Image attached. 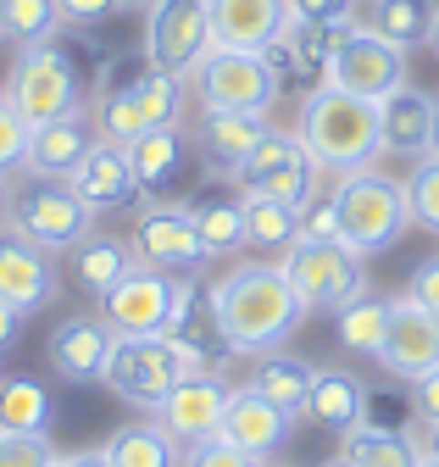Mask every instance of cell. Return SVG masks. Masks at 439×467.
<instances>
[{
  "label": "cell",
  "instance_id": "9c48e42d",
  "mask_svg": "<svg viewBox=\"0 0 439 467\" xmlns=\"http://www.w3.org/2000/svg\"><path fill=\"white\" fill-rule=\"evenodd\" d=\"M317 161L311 150L301 145V134H284V129H267L256 140V150L234 167V190L240 195H267V201H284V206H306L311 190H317Z\"/></svg>",
  "mask_w": 439,
  "mask_h": 467
},
{
  "label": "cell",
  "instance_id": "44dd1931",
  "mask_svg": "<svg viewBox=\"0 0 439 467\" xmlns=\"http://www.w3.org/2000/svg\"><path fill=\"white\" fill-rule=\"evenodd\" d=\"M434 117H439V100L417 84H401L395 95L378 100V123H383V150L390 156H428L434 150Z\"/></svg>",
  "mask_w": 439,
  "mask_h": 467
},
{
  "label": "cell",
  "instance_id": "74e56055",
  "mask_svg": "<svg viewBox=\"0 0 439 467\" xmlns=\"http://www.w3.org/2000/svg\"><path fill=\"white\" fill-rule=\"evenodd\" d=\"M406 217L423 234H439V156H417L406 172Z\"/></svg>",
  "mask_w": 439,
  "mask_h": 467
},
{
  "label": "cell",
  "instance_id": "4dcf8cb0",
  "mask_svg": "<svg viewBox=\"0 0 439 467\" xmlns=\"http://www.w3.org/2000/svg\"><path fill=\"white\" fill-rule=\"evenodd\" d=\"M340 456H351L356 467H428V451L412 429H345V445Z\"/></svg>",
  "mask_w": 439,
  "mask_h": 467
},
{
  "label": "cell",
  "instance_id": "2e32d148",
  "mask_svg": "<svg viewBox=\"0 0 439 467\" xmlns=\"http://www.w3.org/2000/svg\"><path fill=\"white\" fill-rule=\"evenodd\" d=\"M378 368L390 373V379H401V384H412L428 368H439V317L423 312L412 296H395L390 301V334H383Z\"/></svg>",
  "mask_w": 439,
  "mask_h": 467
},
{
  "label": "cell",
  "instance_id": "8fae6325",
  "mask_svg": "<svg viewBox=\"0 0 439 467\" xmlns=\"http://www.w3.org/2000/svg\"><path fill=\"white\" fill-rule=\"evenodd\" d=\"M211 45L217 39H211L206 0H150V12H145V56H150V67L189 78L206 62Z\"/></svg>",
  "mask_w": 439,
  "mask_h": 467
},
{
  "label": "cell",
  "instance_id": "d6a6232c",
  "mask_svg": "<svg viewBox=\"0 0 439 467\" xmlns=\"http://www.w3.org/2000/svg\"><path fill=\"white\" fill-rule=\"evenodd\" d=\"M100 451H106L112 467H179L184 462V445L161 423H123Z\"/></svg>",
  "mask_w": 439,
  "mask_h": 467
},
{
  "label": "cell",
  "instance_id": "9a60e30c",
  "mask_svg": "<svg viewBox=\"0 0 439 467\" xmlns=\"http://www.w3.org/2000/svg\"><path fill=\"white\" fill-rule=\"evenodd\" d=\"M173 278L150 262H139L123 284H112L100 296V317L117 334H173Z\"/></svg>",
  "mask_w": 439,
  "mask_h": 467
},
{
  "label": "cell",
  "instance_id": "ee69618b",
  "mask_svg": "<svg viewBox=\"0 0 439 467\" xmlns=\"http://www.w3.org/2000/svg\"><path fill=\"white\" fill-rule=\"evenodd\" d=\"M301 240L306 245H328V240H345V234H340V212H334V201H306L301 206ZM295 240V245H301Z\"/></svg>",
  "mask_w": 439,
  "mask_h": 467
},
{
  "label": "cell",
  "instance_id": "603a6c76",
  "mask_svg": "<svg viewBox=\"0 0 439 467\" xmlns=\"http://www.w3.org/2000/svg\"><path fill=\"white\" fill-rule=\"evenodd\" d=\"M67 184L84 195V206H89V212H117V206L139 201L134 161H128V150H123L117 140H100V145L78 161V172H73Z\"/></svg>",
  "mask_w": 439,
  "mask_h": 467
},
{
  "label": "cell",
  "instance_id": "1f68e13d",
  "mask_svg": "<svg viewBox=\"0 0 439 467\" xmlns=\"http://www.w3.org/2000/svg\"><path fill=\"white\" fill-rule=\"evenodd\" d=\"M434 23H439V0H367V28L401 45L406 56L434 39Z\"/></svg>",
  "mask_w": 439,
  "mask_h": 467
},
{
  "label": "cell",
  "instance_id": "7bdbcfd3",
  "mask_svg": "<svg viewBox=\"0 0 439 467\" xmlns=\"http://www.w3.org/2000/svg\"><path fill=\"white\" fill-rule=\"evenodd\" d=\"M56 445L50 434H6L0 440V467H56Z\"/></svg>",
  "mask_w": 439,
  "mask_h": 467
},
{
  "label": "cell",
  "instance_id": "e0dca14e",
  "mask_svg": "<svg viewBox=\"0 0 439 467\" xmlns=\"http://www.w3.org/2000/svg\"><path fill=\"white\" fill-rule=\"evenodd\" d=\"M112 339H117V328L106 323L100 312H78V317H62L56 328H50L45 357H50V368H56L67 384H89V379L106 373Z\"/></svg>",
  "mask_w": 439,
  "mask_h": 467
},
{
  "label": "cell",
  "instance_id": "f907efd6",
  "mask_svg": "<svg viewBox=\"0 0 439 467\" xmlns=\"http://www.w3.org/2000/svg\"><path fill=\"white\" fill-rule=\"evenodd\" d=\"M6 217H12V179L0 172V228H6Z\"/></svg>",
  "mask_w": 439,
  "mask_h": 467
},
{
  "label": "cell",
  "instance_id": "f5cc1de1",
  "mask_svg": "<svg viewBox=\"0 0 439 467\" xmlns=\"http://www.w3.org/2000/svg\"><path fill=\"white\" fill-rule=\"evenodd\" d=\"M423 451H428V462H439V423H428V434H423Z\"/></svg>",
  "mask_w": 439,
  "mask_h": 467
},
{
  "label": "cell",
  "instance_id": "b9f144b4",
  "mask_svg": "<svg viewBox=\"0 0 439 467\" xmlns=\"http://www.w3.org/2000/svg\"><path fill=\"white\" fill-rule=\"evenodd\" d=\"M184 467H267V462L250 456V451H240V445H229L223 434H211V440L184 445Z\"/></svg>",
  "mask_w": 439,
  "mask_h": 467
},
{
  "label": "cell",
  "instance_id": "8d00e7d4",
  "mask_svg": "<svg viewBox=\"0 0 439 467\" xmlns=\"http://www.w3.org/2000/svg\"><path fill=\"white\" fill-rule=\"evenodd\" d=\"M0 34L12 45H39L62 34V12L56 0H0Z\"/></svg>",
  "mask_w": 439,
  "mask_h": 467
},
{
  "label": "cell",
  "instance_id": "6da1fadb",
  "mask_svg": "<svg viewBox=\"0 0 439 467\" xmlns=\"http://www.w3.org/2000/svg\"><path fill=\"white\" fill-rule=\"evenodd\" d=\"M206 296L217 306V323H223L234 357H267V350H279L306 317V301L295 296L284 262H234Z\"/></svg>",
  "mask_w": 439,
  "mask_h": 467
},
{
  "label": "cell",
  "instance_id": "484cf974",
  "mask_svg": "<svg viewBox=\"0 0 439 467\" xmlns=\"http://www.w3.org/2000/svg\"><path fill=\"white\" fill-rule=\"evenodd\" d=\"M123 150L134 161L139 195H150V201H168V190L184 179V134H179V123L173 129H150V134L128 140Z\"/></svg>",
  "mask_w": 439,
  "mask_h": 467
},
{
  "label": "cell",
  "instance_id": "7402d4cb",
  "mask_svg": "<svg viewBox=\"0 0 439 467\" xmlns=\"http://www.w3.org/2000/svg\"><path fill=\"white\" fill-rule=\"evenodd\" d=\"M267 111H200L195 145L211 167V179H234V167L256 150V140L267 134Z\"/></svg>",
  "mask_w": 439,
  "mask_h": 467
},
{
  "label": "cell",
  "instance_id": "91938a15",
  "mask_svg": "<svg viewBox=\"0 0 439 467\" xmlns=\"http://www.w3.org/2000/svg\"><path fill=\"white\" fill-rule=\"evenodd\" d=\"M0 39H6V34H0Z\"/></svg>",
  "mask_w": 439,
  "mask_h": 467
},
{
  "label": "cell",
  "instance_id": "5bb4252c",
  "mask_svg": "<svg viewBox=\"0 0 439 467\" xmlns=\"http://www.w3.org/2000/svg\"><path fill=\"white\" fill-rule=\"evenodd\" d=\"M56 296H62L56 256L6 223V228H0V301H6L12 312H23V317H34Z\"/></svg>",
  "mask_w": 439,
  "mask_h": 467
},
{
  "label": "cell",
  "instance_id": "277c9868",
  "mask_svg": "<svg viewBox=\"0 0 439 467\" xmlns=\"http://www.w3.org/2000/svg\"><path fill=\"white\" fill-rule=\"evenodd\" d=\"M6 100L28 117V123H56V117L89 111L78 50L62 34L39 39V45H17V62H12V78H6Z\"/></svg>",
  "mask_w": 439,
  "mask_h": 467
},
{
  "label": "cell",
  "instance_id": "7a4b0ae2",
  "mask_svg": "<svg viewBox=\"0 0 439 467\" xmlns=\"http://www.w3.org/2000/svg\"><path fill=\"white\" fill-rule=\"evenodd\" d=\"M95 117L100 140H139L150 129H173L184 117V78L150 67V56H117L95 73Z\"/></svg>",
  "mask_w": 439,
  "mask_h": 467
},
{
  "label": "cell",
  "instance_id": "db71d44e",
  "mask_svg": "<svg viewBox=\"0 0 439 467\" xmlns=\"http://www.w3.org/2000/svg\"><path fill=\"white\" fill-rule=\"evenodd\" d=\"M322 467H356V462H351V456H328Z\"/></svg>",
  "mask_w": 439,
  "mask_h": 467
},
{
  "label": "cell",
  "instance_id": "52a82bcc",
  "mask_svg": "<svg viewBox=\"0 0 439 467\" xmlns=\"http://www.w3.org/2000/svg\"><path fill=\"white\" fill-rule=\"evenodd\" d=\"M17 234H28L34 245H45L50 256H67L78 240L95 234V212L84 206V195L67 179H39V172H23L12 179V217Z\"/></svg>",
  "mask_w": 439,
  "mask_h": 467
},
{
  "label": "cell",
  "instance_id": "7dc6e473",
  "mask_svg": "<svg viewBox=\"0 0 439 467\" xmlns=\"http://www.w3.org/2000/svg\"><path fill=\"white\" fill-rule=\"evenodd\" d=\"M412 412L423 423H439V368H428L423 379H412Z\"/></svg>",
  "mask_w": 439,
  "mask_h": 467
},
{
  "label": "cell",
  "instance_id": "11a10c76",
  "mask_svg": "<svg viewBox=\"0 0 439 467\" xmlns=\"http://www.w3.org/2000/svg\"><path fill=\"white\" fill-rule=\"evenodd\" d=\"M434 156H439V117H434Z\"/></svg>",
  "mask_w": 439,
  "mask_h": 467
},
{
  "label": "cell",
  "instance_id": "680465c9",
  "mask_svg": "<svg viewBox=\"0 0 439 467\" xmlns=\"http://www.w3.org/2000/svg\"><path fill=\"white\" fill-rule=\"evenodd\" d=\"M428 467H439V462H428Z\"/></svg>",
  "mask_w": 439,
  "mask_h": 467
},
{
  "label": "cell",
  "instance_id": "83f0119b",
  "mask_svg": "<svg viewBox=\"0 0 439 467\" xmlns=\"http://www.w3.org/2000/svg\"><path fill=\"white\" fill-rule=\"evenodd\" d=\"M67 262H73L78 289L106 296L112 284H123V278L139 267V251H134V240H117V234H89V240H78V245L67 251Z\"/></svg>",
  "mask_w": 439,
  "mask_h": 467
},
{
  "label": "cell",
  "instance_id": "d590c367",
  "mask_svg": "<svg viewBox=\"0 0 439 467\" xmlns=\"http://www.w3.org/2000/svg\"><path fill=\"white\" fill-rule=\"evenodd\" d=\"M334 328H340V345L362 350V357H378L383 334H390V301H378V296H367V289H362L356 301H345L334 312Z\"/></svg>",
  "mask_w": 439,
  "mask_h": 467
},
{
  "label": "cell",
  "instance_id": "4fadbf2b",
  "mask_svg": "<svg viewBox=\"0 0 439 467\" xmlns=\"http://www.w3.org/2000/svg\"><path fill=\"white\" fill-rule=\"evenodd\" d=\"M134 251H139V262H150L161 273H195L200 262H211L200 245L195 212L184 201H145V212L134 223Z\"/></svg>",
  "mask_w": 439,
  "mask_h": 467
},
{
  "label": "cell",
  "instance_id": "f546056e",
  "mask_svg": "<svg viewBox=\"0 0 439 467\" xmlns=\"http://www.w3.org/2000/svg\"><path fill=\"white\" fill-rule=\"evenodd\" d=\"M311 379H317V368L306 357H295V350H267V357H256L250 389H261L272 406H284L290 418H301L306 395H311Z\"/></svg>",
  "mask_w": 439,
  "mask_h": 467
},
{
  "label": "cell",
  "instance_id": "d4e9b609",
  "mask_svg": "<svg viewBox=\"0 0 439 467\" xmlns=\"http://www.w3.org/2000/svg\"><path fill=\"white\" fill-rule=\"evenodd\" d=\"M173 345L184 350L189 373H217V368L234 357V345H229L223 323H217V306H211L206 289H200V296L179 312V323H173Z\"/></svg>",
  "mask_w": 439,
  "mask_h": 467
},
{
  "label": "cell",
  "instance_id": "836d02e7",
  "mask_svg": "<svg viewBox=\"0 0 439 467\" xmlns=\"http://www.w3.org/2000/svg\"><path fill=\"white\" fill-rule=\"evenodd\" d=\"M50 418H56V400L39 379L28 373L0 379V423H6V434H50Z\"/></svg>",
  "mask_w": 439,
  "mask_h": 467
},
{
  "label": "cell",
  "instance_id": "ac0fdd59",
  "mask_svg": "<svg viewBox=\"0 0 439 467\" xmlns=\"http://www.w3.org/2000/svg\"><path fill=\"white\" fill-rule=\"evenodd\" d=\"M229 384L217 379V373H189L168 400H161V412L156 423L168 429L179 445H195V440H211L217 429H223V412H229Z\"/></svg>",
  "mask_w": 439,
  "mask_h": 467
},
{
  "label": "cell",
  "instance_id": "681fc988",
  "mask_svg": "<svg viewBox=\"0 0 439 467\" xmlns=\"http://www.w3.org/2000/svg\"><path fill=\"white\" fill-rule=\"evenodd\" d=\"M56 467H112V462H106V451H78V456H62Z\"/></svg>",
  "mask_w": 439,
  "mask_h": 467
},
{
  "label": "cell",
  "instance_id": "4316f807",
  "mask_svg": "<svg viewBox=\"0 0 439 467\" xmlns=\"http://www.w3.org/2000/svg\"><path fill=\"white\" fill-rule=\"evenodd\" d=\"M184 206L195 212V228H200L206 256H234V251H245V195L240 190L229 195L223 184H206Z\"/></svg>",
  "mask_w": 439,
  "mask_h": 467
},
{
  "label": "cell",
  "instance_id": "cb8c5ba5",
  "mask_svg": "<svg viewBox=\"0 0 439 467\" xmlns=\"http://www.w3.org/2000/svg\"><path fill=\"white\" fill-rule=\"evenodd\" d=\"M211 12V39L229 50H267L290 28L284 0H206Z\"/></svg>",
  "mask_w": 439,
  "mask_h": 467
},
{
  "label": "cell",
  "instance_id": "816d5d0a",
  "mask_svg": "<svg viewBox=\"0 0 439 467\" xmlns=\"http://www.w3.org/2000/svg\"><path fill=\"white\" fill-rule=\"evenodd\" d=\"M117 12H123V17H145V12H150V0H117Z\"/></svg>",
  "mask_w": 439,
  "mask_h": 467
},
{
  "label": "cell",
  "instance_id": "f6af8a7d",
  "mask_svg": "<svg viewBox=\"0 0 439 467\" xmlns=\"http://www.w3.org/2000/svg\"><path fill=\"white\" fill-rule=\"evenodd\" d=\"M406 296H412L423 312H434V317H439V256H428V262H417V267H412Z\"/></svg>",
  "mask_w": 439,
  "mask_h": 467
},
{
  "label": "cell",
  "instance_id": "30bf717a",
  "mask_svg": "<svg viewBox=\"0 0 439 467\" xmlns=\"http://www.w3.org/2000/svg\"><path fill=\"white\" fill-rule=\"evenodd\" d=\"M367 256L351 251L345 240H328V245H290L284 251V273L295 284V296L306 301V312H340L345 301H356L367 289Z\"/></svg>",
  "mask_w": 439,
  "mask_h": 467
},
{
  "label": "cell",
  "instance_id": "e575fe53",
  "mask_svg": "<svg viewBox=\"0 0 439 467\" xmlns=\"http://www.w3.org/2000/svg\"><path fill=\"white\" fill-rule=\"evenodd\" d=\"M301 240V206L267 201V195H245V245L256 251H290Z\"/></svg>",
  "mask_w": 439,
  "mask_h": 467
},
{
  "label": "cell",
  "instance_id": "9f6ffc18",
  "mask_svg": "<svg viewBox=\"0 0 439 467\" xmlns=\"http://www.w3.org/2000/svg\"><path fill=\"white\" fill-rule=\"evenodd\" d=\"M428 45H434V56H439V23H434V39H428Z\"/></svg>",
  "mask_w": 439,
  "mask_h": 467
},
{
  "label": "cell",
  "instance_id": "3957f363",
  "mask_svg": "<svg viewBox=\"0 0 439 467\" xmlns=\"http://www.w3.org/2000/svg\"><path fill=\"white\" fill-rule=\"evenodd\" d=\"M295 134L311 150V161L322 172H356L373 167L383 156V123H378V100H362L340 84H317L301 95V117Z\"/></svg>",
  "mask_w": 439,
  "mask_h": 467
},
{
  "label": "cell",
  "instance_id": "8992f818",
  "mask_svg": "<svg viewBox=\"0 0 439 467\" xmlns=\"http://www.w3.org/2000/svg\"><path fill=\"white\" fill-rule=\"evenodd\" d=\"M184 379H189V362L173 345V334H117L112 357H106V373H100V384L117 400L139 406V412H161V400Z\"/></svg>",
  "mask_w": 439,
  "mask_h": 467
},
{
  "label": "cell",
  "instance_id": "7c38bea8",
  "mask_svg": "<svg viewBox=\"0 0 439 467\" xmlns=\"http://www.w3.org/2000/svg\"><path fill=\"white\" fill-rule=\"evenodd\" d=\"M328 84H340L362 100H383V95H395L406 84V50L390 45V39H378L373 28H345L340 50H334V67H328Z\"/></svg>",
  "mask_w": 439,
  "mask_h": 467
},
{
  "label": "cell",
  "instance_id": "ffe728a7",
  "mask_svg": "<svg viewBox=\"0 0 439 467\" xmlns=\"http://www.w3.org/2000/svg\"><path fill=\"white\" fill-rule=\"evenodd\" d=\"M223 434L229 445H240V451H250V456H272L279 445H290V434H295V418L284 412V406H272L261 389H234L229 395V412H223Z\"/></svg>",
  "mask_w": 439,
  "mask_h": 467
},
{
  "label": "cell",
  "instance_id": "ab89813d",
  "mask_svg": "<svg viewBox=\"0 0 439 467\" xmlns=\"http://www.w3.org/2000/svg\"><path fill=\"white\" fill-rule=\"evenodd\" d=\"M290 23H306V28H345L356 23L362 0H284Z\"/></svg>",
  "mask_w": 439,
  "mask_h": 467
},
{
  "label": "cell",
  "instance_id": "ba28073f",
  "mask_svg": "<svg viewBox=\"0 0 439 467\" xmlns=\"http://www.w3.org/2000/svg\"><path fill=\"white\" fill-rule=\"evenodd\" d=\"M189 89L200 111H272L284 95L261 50H229V45L206 50V62L189 73Z\"/></svg>",
  "mask_w": 439,
  "mask_h": 467
},
{
  "label": "cell",
  "instance_id": "f35d334b",
  "mask_svg": "<svg viewBox=\"0 0 439 467\" xmlns=\"http://www.w3.org/2000/svg\"><path fill=\"white\" fill-rule=\"evenodd\" d=\"M28 134H34V123H28V117H23L6 95H0V172H6V179H12V172H23Z\"/></svg>",
  "mask_w": 439,
  "mask_h": 467
},
{
  "label": "cell",
  "instance_id": "60d3db41",
  "mask_svg": "<svg viewBox=\"0 0 439 467\" xmlns=\"http://www.w3.org/2000/svg\"><path fill=\"white\" fill-rule=\"evenodd\" d=\"M417 412H412V395L406 389H367L362 400V423L367 429H406Z\"/></svg>",
  "mask_w": 439,
  "mask_h": 467
},
{
  "label": "cell",
  "instance_id": "c3c4849f",
  "mask_svg": "<svg viewBox=\"0 0 439 467\" xmlns=\"http://www.w3.org/2000/svg\"><path fill=\"white\" fill-rule=\"evenodd\" d=\"M17 328H23V312H12L6 301H0V357L17 345Z\"/></svg>",
  "mask_w": 439,
  "mask_h": 467
},
{
  "label": "cell",
  "instance_id": "d6986e66",
  "mask_svg": "<svg viewBox=\"0 0 439 467\" xmlns=\"http://www.w3.org/2000/svg\"><path fill=\"white\" fill-rule=\"evenodd\" d=\"M95 145H100V134H95V117H89V111L56 117V123H34L23 172H39V179H73L78 161H84Z\"/></svg>",
  "mask_w": 439,
  "mask_h": 467
},
{
  "label": "cell",
  "instance_id": "5b68a950",
  "mask_svg": "<svg viewBox=\"0 0 439 467\" xmlns=\"http://www.w3.org/2000/svg\"><path fill=\"white\" fill-rule=\"evenodd\" d=\"M334 212H340V234L345 245L362 251V256H378V251H395L401 234L412 228L406 217V184L383 179L378 167H356V172H340L334 184Z\"/></svg>",
  "mask_w": 439,
  "mask_h": 467
},
{
  "label": "cell",
  "instance_id": "f1b7e54d",
  "mask_svg": "<svg viewBox=\"0 0 439 467\" xmlns=\"http://www.w3.org/2000/svg\"><path fill=\"white\" fill-rule=\"evenodd\" d=\"M362 400H367V384H362L356 373H345V368H317L311 395H306V412H301V418H311L317 429L345 434V429H356V423H362Z\"/></svg>",
  "mask_w": 439,
  "mask_h": 467
},
{
  "label": "cell",
  "instance_id": "bcb514c9",
  "mask_svg": "<svg viewBox=\"0 0 439 467\" xmlns=\"http://www.w3.org/2000/svg\"><path fill=\"white\" fill-rule=\"evenodd\" d=\"M56 12L73 28H95V23H106V17L117 12V0H56Z\"/></svg>",
  "mask_w": 439,
  "mask_h": 467
},
{
  "label": "cell",
  "instance_id": "6f0895ef",
  "mask_svg": "<svg viewBox=\"0 0 439 467\" xmlns=\"http://www.w3.org/2000/svg\"><path fill=\"white\" fill-rule=\"evenodd\" d=\"M0 440H6V423H0Z\"/></svg>",
  "mask_w": 439,
  "mask_h": 467
}]
</instances>
